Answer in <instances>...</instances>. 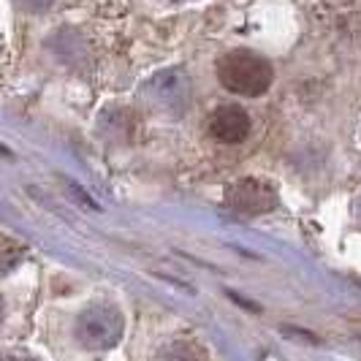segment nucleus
<instances>
[{
	"mask_svg": "<svg viewBox=\"0 0 361 361\" xmlns=\"http://www.w3.org/2000/svg\"><path fill=\"white\" fill-rule=\"evenodd\" d=\"M217 79L228 92L255 98L269 90L274 71L267 57L247 52V49H236L217 60Z\"/></svg>",
	"mask_w": 361,
	"mask_h": 361,
	"instance_id": "1",
	"label": "nucleus"
},
{
	"mask_svg": "<svg viewBox=\"0 0 361 361\" xmlns=\"http://www.w3.org/2000/svg\"><path fill=\"white\" fill-rule=\"evenodd\" d=\"M123 312L106 305V302H92L76 315L73 337L76 343L87 350H109L123 340Z\"/></svg>",
	"mask_w": 361,
	"mask_h": 361,
	"instance_id": "2",
	"label": "nucleus"
},
{
	"mask_svg": "<svg viewBox=\"0 0 361 361\" xmlns=\"http://www.w3.org/2000/svg\"><path fill=\"white\" fill-rule=\"evenodd\" d=\"M226 201L231 209L242 212V215H264L277 207V193L264 180L247 177V180L234 182L226 190Z\"/></svg>",
	"mask_w": 361,
	"mask_h": 361,
	"instance_id": "3",
	"label": "nucleus"
},
{
	"mask_svg": "<svg viewBox=\"0 0 361 361\" xmlns=\"http://www.w3.org/2000/svg\"><path fill=\"white\" fill-rule=\"evenodd\" d=\"M207 130L220 145H239L250 133V117L242 106H220L212 111Z\"/></svg>",
	"mask_w": 361,
	"mask_h": 361,
	"instance_id": "4",
	"label": "nucleus"
},
{
	"mask_svg": "<svg viewBox=\"0 0 361 361\" xmlns=\"http://www.w3.org/2000/svg\"><path fill=\"white\" fill-rule=\"evenodd\" d=\"M155 361H207V350L193 340H174L163 345Z\"/></svg>",
	"mask_w": 361,
	"mask_h": 361,
	"instance_id": "5",
	"label": "nucleus"
},
{
	"mask_svg": "<svg viewBox=\"0 0 361 361\" xmlns=\"http://www.w3.org/2000/svg\"><path fill=\"white\" fill-rule=\"evenodd\" d=\"M149 90L155 92V95H161L166 106H177V98H180V101L185 98V85H180V71L161 73V76L152 82Z\"/></svg>",
	"mask_w": 361,
	"mask_h": 361,
	"instance_id": "6",
	"label": "nucleus"
},
{
	"mask_svg": "<svg viewBox=\"0 0 361 361\" xmlns=\"http://www.w3.org/2000/svg\"><path fill=\"white\" fill-rule=\"evenodd\" d=\"M6 361H33V359H25V356H11V359H6Z\"/></svg>",
	"mask_w": 361,
	"mask_h": 361,
	"instance_id": "7",
	"label": "nucleus"
},
{
	"mask_svg": "<svg viewBox=\"0 0 361 361\" xmlns=\"http://www.w3.org/2000/svg\"><path fill=\"white\" fill-rule=\"evenodd\" d=\"M359 215H361V201H359Z\"/></svg>",
	"mask_w": 361,
	"mask_h": 361,
	"instance_id": "8",
	"label": "nucleus"
}]
</instances>
